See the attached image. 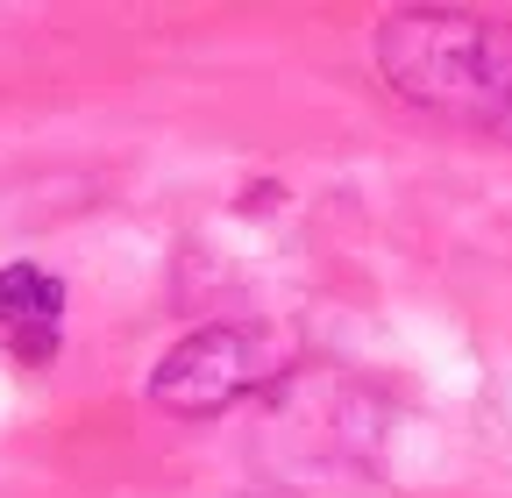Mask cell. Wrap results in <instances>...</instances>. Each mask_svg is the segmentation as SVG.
Wrapping results in <instances>:
<instances>
[{
	"label": "cell",
	"mask_w": 512,
	"mask_h": 498,
	"mask_svg": "<svg viewBox=\"0 0 512 498\" xmlns=\"http://www.w3.org/2000/svg\"><path fill=\"white\" fill-rule=\"evenodd\" d=\"M292 363V335L271 328V321H221V328H200L185 335L178 349L157 356L150 370V399L178 420H207V413H228L235 399H249L256 385H271L278 370Z\"/></svg>",
	"instance_id": "obj_2"
},
{
	"label": "cell",
	"mask_w": 512,
	"mask_h": 498,
	"mask_svg": "<svg viewBox=\"0 0 512 498\" xmlns=\"http://www.w3.org/2000/svg\"><path fill=\"white\" fill-rule=\"evenodd\" d=\"M57 321H64V285L50 271H36V264L0 271V328L29 363H43L57 349Z\"/></svg>",
	"instance_id": "obj_3"
},
{
	"label": "cell",
	"mask_w": 512,
	"mask_h": 498,
	"mask_svg": "<svg viewBox=\"0 0 512 498\" xmlns=\"http://www.w3.org/2000/svg\"><path fill=\"white\" fill-rule=\"evenodd\" d=\"M377 72L399 100L470 121V129H498L512 100V29L456 8H406L377 22Z\"/></svg>",
	"instance_id": "obj_1"
},
{
	"label": "cell",
	"mask_w": 512,
	"mask_h": 498,
	"mask_svg": "<svg viewBox=\"0 0 512 498\" xmlns=\"http://www.w3.org/2000/svg\"><path fill=\"white\" fill-rule=\"evenodd\" d=\"M491 136H505V143H512V100H505V114H498V129H491Z\"/></svg>",
	"instance_id": "obj_4"
}]
</instances>
